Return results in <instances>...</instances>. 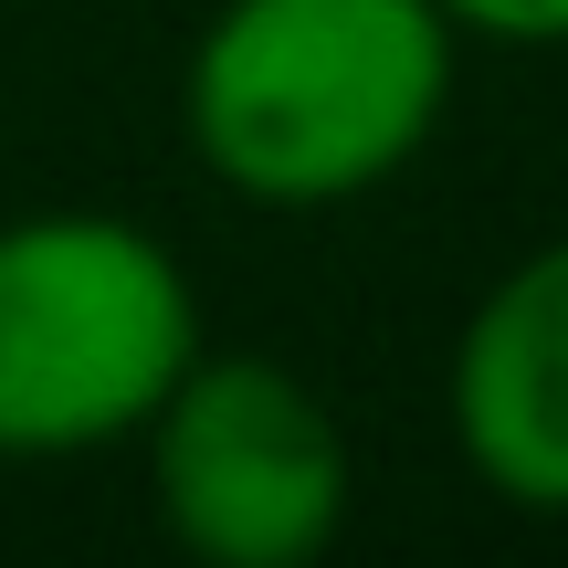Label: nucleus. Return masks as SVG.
<instances>
[{"label": "nucleus", "instance_id": "5", "mask_svg": "<svg viewBox=\"0 0 568 568\" xmlns=\"http://www.w3.org/2000/svg\"><path fill=\"white\" fill-rule=\"evenodd\" d=\"M443 21L464 42H516V53H558L568 42V0H443Z\"/></svg>", "mask_w": 568, "mask_h": 568}, {"label": "nucleus", "instance_id": "4", "mask_svg": "<svg viewBox=\"0 0 568 568\" xmlns=\"http://www.w3.org/2000/svg\"><path fill=\"white\" fill-rule=\"evenodd\" d=\"M453 453L516 516H568V232L516 253L453 337Z\"/></svg>", "mask_w": 568, "mask_h": 568}, {"label": "nucleus", "instance_id": "1", "mask_svg": "<svg viewBox=\"0 0 568 568\" xmlns=\"http://www.w3.org/2000/svg\"><path fill=\"white\" fill-rule=\"evenodd\" d=\"M453 74L443 0H222L180 63V126L232 201L337 211L443 138Z\"/></svg>", "mask_w": 568, "mask_h": 568}, {"label": "nucleus", "instance_id": "2", "mask_svg": "<svg viewBox=\"0 0 568 568\" xmlns=\"http://www.w3.org/2000/svg\"><path fill=\"white\" fill-rule=\"evenodd\" d=\"M201 358V284L126 211L0 222V464L138 443Z\"/></svg>", "mask_w": 568, "mask_h": 568}, {"label": "nucleus", "instance_id": "3", "mask_svg": "<svg viewBox=\"0 0 568 568\" xmlns=\"http://www.w3.org/2000/svg\"><path fill=\"white\" fill-rule=\"evenodd\" d=\"M148 495L201 568H305L358 506V453L316 379L253 347H201L148 410Z\"/></svg>", "mask_w": 568, "mask_h": 568}]
</instances>
